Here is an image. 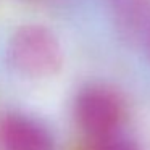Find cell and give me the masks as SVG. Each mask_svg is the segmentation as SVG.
<instances>
[{"label": "cell", "instance_id": "obj_2", "mask_svg": "<svg viewBox=\"0 0 150 150\" xmlns=\"http://www.w3.org/2000/svg\"><path fill=\"white\" fill-rule=\"evenodd\" d=\"M74 108L81 127L95 139L115 134L123 116L118 95L103 86L84 87L76 98Z\"/></svg>", "mask_w": 150, "mask_h": 150}, {"label": "cell", "instance_id": "obj_1", "mask_svg": "<svg viewBox=\"0 0 150 150\" xmlns=\"http://www.w3.org/2000/svg\"><path fill=\"white\" fill-rule=\"evenodd\" d=\"M7 58L21 76L40 79L58 73L63 63V49L58 37L49 28L26 24L13 33Z\"/></svg>", "mask_w": 150, "mask_h": 150}, {"label": "cell", "instance_id": "obj_4", "mask_svg": "<svg viewBox=\"0 0 150 150\" xmlns=\"http://www.w3.org/2000/svg\"><path fill=\"white\" fill-rule=\"evenodd\" d=\"M94 150H137V147L134 145V142L131 139L115 132V134H110V136L97 139Z\"/></svg>", "mask_w": 150, "mask_h": 150}, {"label": "cell", "instance_id": "obj_3", "mask_svg": "<svg viewBox=\"0 0 150 150\" xmlns=\"http://www.w3.org/2000/svg\"><path fill=\"white\" fill-rule=\"evenodd\" d=\"M4 150H53L52 132L40 121L21 113H10L0 123Z\"/></svg>", "mask_w": 150, "mask_h": 150}]
</instances>
